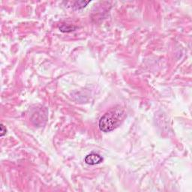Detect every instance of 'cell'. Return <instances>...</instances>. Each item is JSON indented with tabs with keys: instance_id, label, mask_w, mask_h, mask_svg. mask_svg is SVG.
<instances>
[{
	"instance_id": "1",
	"label": "cell",
	"mask_w": 192,
	"mask_h": 192,
	"mask_svg": "<svg viewBox=\"0 0 192 192\" xmlns=\"http://www.w3.org/2000/svg\"><path fill=\"white\" fill-rule=\"evenodd\" d=\"M123 116L124 111L122 108L119 107L113 108L100 119L98 123L100 130L104 132H110L114 130L119 125Z\"/></svg>"
},
{
	"instance_id": "2",
	"label": "cell",
	"mask_w": 192,
	"mask_h": 192,
	"mask_svg": "<svg viewBox=\"0 0 192 192\" xmlns=\"http://www.w3.org/2000/svg\"><path fill=\"white\" fill-rule=\"evenodd\" d=\"M103 161V158L96 153H91L85 158V162L89 165H96Z\"/></svg>"
},
{
	"instance_id": "3",
	"label": "cell",
	"mask_w": 192,
	"mask_h": 192,
	"mask_svg": "<svg viewBox=\"0 0 192 192\" xmlns=\"http://www.w3.org/2000/svg\"><path fill=\"white\" fill-rule=\"evenodd\" d=\"M59 29H60V30L62 32H71V31H74V30L76 29V27H72V26L68 27V26H67L63 25Z\"/></svg>"
},
{
	"instance_id": "4",
	"label": "cell",
	"mask_w": 192,
	"mask_h": 192,
	"mask_svg": "<svg viewBox=\"0 0 192 192\" xmlns=\"http://www.w3.org/2000/svg\"><path fill=\"white\" fill-rule=\"evenodd\" d=\"M1 128H2V131H1V132H2L1 136L2 137L3 135H4L5 134V132H6V131H4V125H3L2 124V125H1Z\"/></svg>"
}]
</instances>
